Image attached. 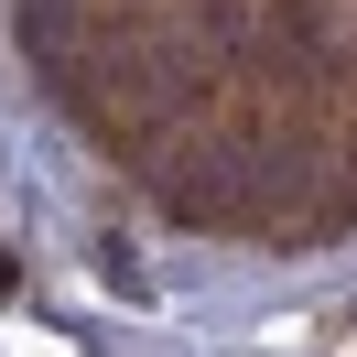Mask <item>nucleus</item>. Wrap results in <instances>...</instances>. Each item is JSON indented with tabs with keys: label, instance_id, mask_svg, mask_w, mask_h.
<instances>
[{
	"label": "nucleus",
	"instance_id": "f257e3e1",
	"mask_svg": "<svg viewBox=\"0 0 357 357\" xmlns=\"http://www.w3.org/2000/svg\"><path fill=\"white\" fill-rule=\"evenodd\" d=\"M347 195H357V130H347Z\"/></svg>",
	"mask_w": 357,
	"mask_h": 357
}]
</instances>
